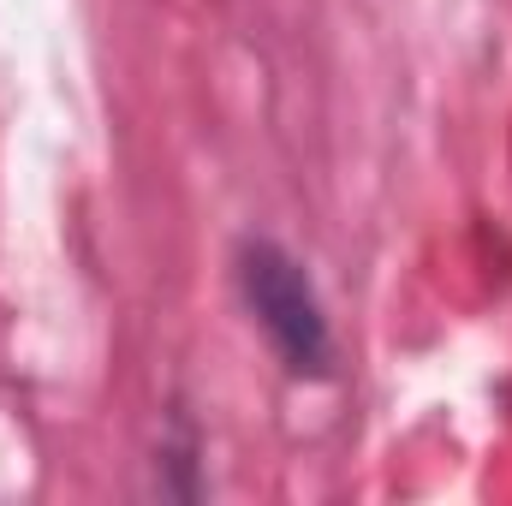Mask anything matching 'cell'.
I'll use <instances>...</instances> for the list:
<instances>
[{
	"instance_id": "6da1fadb",
	"label": "cell",
	"mask_w": 512,
	"mask_h": 506,
	"mask_svg": "<svg viewBox=\"0 0 512 506\" xmlns=\"http://www.w3.org/2000/svg\"><path fill=\"white\" fill-rule=\"evenodd\" d=\"M233 286L239 304L251 310V322L262 328L268 352L280 358V370L292 381H328L334 376V322L328 304L310 280V268L268 233H245L233 251Z\"/></svg>"
}]
</instances>
